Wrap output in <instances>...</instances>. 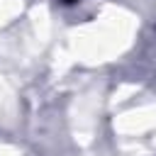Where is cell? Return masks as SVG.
Returning <instances> with one entry per match:
<instances>
[{
    "label": "cell",
    "mask_w": 156,
    "mask_h": 156,
    "mask_svg": "<svg viewBox=\"0 0 156 156\" xmlns=\"http://www.w3.org/2000/svg\"><path fill=\"white\" fill-rule=\"evenodd\" d=\"M63 2H76V0H63Z\"/></svg>",
    "instance_id": "6da1fadb"
}]
</instances>
